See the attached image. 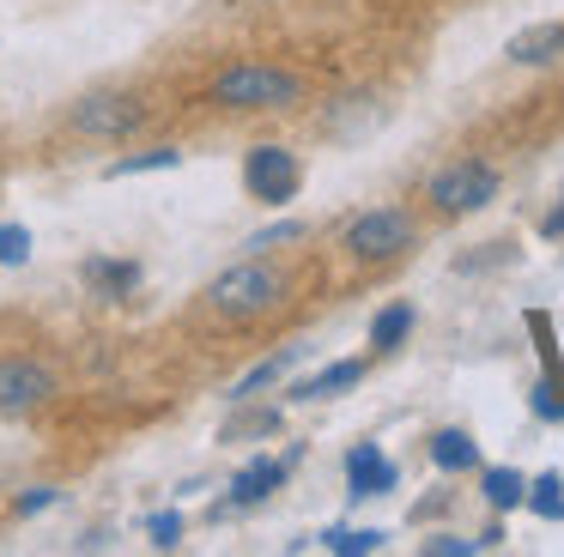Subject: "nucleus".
Wrapping results in <instances>:
<instances>
[{
	"mask_svg": "<svg viewBox=\"0 0 564 557\" xmlns=\"http://www.w3.org/2000/svg\"><path fill=\"white\" fill-rule=\"evenodd\" d=\"M176 164H183V152H176V145H152V152H134V157L104 164V176L122 182V176H152V170H176Z\"/></svg>",
	"mask_w": 564,
	"mask_h": 557,
	"instance_id": "nucleus-18",
	"label": "nucleus"
},
{
	"mask_svg": "<svg viewBox=\"0 0 564 557\" xmlns=\"http://www.w3.org/2000/svg\"><path fill=\"white\" fill-rule=\"evenodd\" d=\"M528 515L564 521V479H558V472H540V479H528Z\"/></svg>",
	"mask_w": 564,
	"mask_h": 557,
	"instance_id": "nucleus-20",
	"label": "nucleus"
},
{
	"mask_svg": "<svg viewBox=\"0 0 564 557\" xmlns=\"http://www.w3.org/2000/svg\"><path fill=\"white\" fill-rule=\"evenodd\" d=\"M304 351H310V346H285V351H273V358H261L249 375H237L231 394H225V400H231V406H237V400H261L268 387H280L285 375H292L297 363H304Z\"/></svg>",
	"mask_w": 564,
	"mask_h": 557,
	"instance_id": "nucleus-11",
	"label": "nucleus"
},
{
	"mask_svg": "<svg viewBox=\"0 0 564 557\" xmlns=\"http://www.w3.org/2000/svg\"><path fill=\"white\" fill-rule=\"evenodd\" d=\"M55 400V370L43 358H0V412L25 418V412Z\"/></svg>",
	"mask_w": 564,
	"mask_h": 557,
	"instance_id": "nucleus-7",
	"label": "nucleus"
},
{
	"mask_svg": "<svg viewBox=\"0 0 564 557\" xmlns=\"http://www.w3.org/2000/svg\"><path fill=\"white\" fill-rule=\"evenodd\" d=\"M79 278H86V291L91 297H128V291H140V261H122V254H86L79 261Z\"/></svg>",
	"mask_w": 564,
	"mask_h": 557,
	"instance_id": "nucleus-10",
	"label": "nucleus"
},
{
	"mask_svg": "<svg viewBox=\"0 0 564 557\" xmlns=\"http://www.w3.org/2000/svg\"><path fill=\"white\" fill-rule=\"evenodd\" d=\"M304 237H310L304 218H280V225H261L256 237L243 242V249H249V254H268V249H280V242H304Z\"/></svg>",
	"mask_w": 564,
	"mask_h": 557,
	"instance_id": "nucleus-22",
	"label": "nucleus"
},
{
	"mask_svg": "<svg viewBox=\"0 0 564 557\" xmlns=\"http://www.w3.org/2000/svg\"><path fill=\"white\" fill-rule=\"evenodd\" d=\"M213 103L237 109V116H256V109H292L304 103V79L292 67H273V61H237L213 79Z\"/></svg>",
	"mask_w": 564,
	"mask_h": 557,
	"instance_id": "nucleus-2",
	"label": "nucleus"
},
{
	"mask_svg": "<svg viewBox=\"0 0 564 557\" xmlns=\"http://www.w3.org/2000/svg\"><path fill=\"white\" fill-rule=\"evenodd\" d=\"M280 406H256V400H237V412L225 418V430H219V443H243V436H273L280 430Z\"/></svg>",
	"mask_w": 564,
	"mask_h": 557,
	"instance_id": "nucleus-17",
	"label": "nucleus"
},
{
	"mask_svg": "<svg viewBox=\"0 0 564 557\" xmlns=\"http://www.w3.org/2000/svg\"><path fill=\"white\" fill-rule=\"evenodd\" d=\"M322 545H328L334 557H365V551H382L389 533H382V527H328V533H322Z\"/></svg>",
	"mask_w": 564,
	"mask_h": 557,
	"instance_id": "nucleus-19",
	"label": "nucleus"
},
{
	"mask_svg": "<svg viewBox=\"0 0 564 557\" xmlns=\"http://www.w3.org/2000/svg\"><path fill=\"white\" fill-rule=\"evenodd\" d=\"M358 382H365V358H340V363H328V370L304 375V382L292 387V400H340L346 387H358Z\"/></svg>",
	"mask_w": 564,
	"mask_h": 557,
	"instance_id": "nucleus-15",
	"label": "nucleus"
},
{
	"mask_svg": "<svg viewBox=\"0 0 564 557\" xmlns=\"http://www.w3.org/2000/svg\"><path fill=\"white\" fill-rule=\"evenodd\" d=\"M503 55H510L516 67H552V61L564 55V24H528V31H516L510 43H503Z\"/></svg>",
	"mask_w": 564,
	"mask_h": 557,
	"instance_id": "nucleus-12",
	"label": "nucleus"
},
{
	"mask_svg": "<svg viewBox=\"0 0 564 557\" xmlns=\"http://www.w3.org/2000/svg\"><path fill=\"white\" fill-rule=\"evenodd\" d=\"M50 503H55V484H31V491L19 496L13 509H19V515H43V509H50Z\"/></svg>",
	"mask_w": 564,
	"mask_h": 557,
	"instance_id": "nucleus-27",
	"label": "nucleus"
},
{
	"mask_svg": "<svg viewBox=\"0 0 564 557\" xmlns=\"http://www.w3.org/2000/svg\"><path fill=\"white\" fill-rule=\"evenodd\" d=\"M25 261H31V230L0 218V266H25Z\"/></svg>",
	"mask_w": 564,
	"mask_h": 557,
	"instance_id": "nucleus-23",
	"label": "nucleus"
},
{
	"mask_svg": "<svg viewBox=\"0 0 564 557\" xmlns=\"http://www.w3.org/2000/svg\"><path fill=\"white\" fill-rule=\"evenodd\" d=\"M498 188H503L498 164H486V157H455V164H443L437 176L425 182V200L437 218H467V212L498 200Z\"/></svg>",
	"mask_w": 564,
	"mask_h": 557,
	"instance_id": "nucleus-4",
	"label": "nucleus"
},
{
	"mask_svg": "<svg viewBox=\"0 0 564 557\" xmlns=\"http://www.w3.org/2000/svg\"><path fill=\"white\" fill-rule=\"evenodd\" d=\"M413 327H419V309H413V303H401V297H394V303H382V309L370 315V351H377V358L401 351Z\"/></svg>",
	"mask_w": 564,
	"mask_h": 557,
	"instance_id": "nucleus-14",
	"label": "nucleus"
},
{
	"mask_svg": "<svg viewBox=\"0 0 564 557\" xmlns=\"http://www.w3.org/2000/svg\"><path fill=\"white\" fill-rule=\"evenodd\" d=\"M104 545H110V533H104V527H91L86 539H79V551H104Z\"/></svg>",
	"mask_w": 564,
	"mask_h": 557,
	"instance_id": "nucleus-29",
	"label": "nucleus"
},
{
	"mask_svg": "<svg viewBox=\"0 0 564 557\" xmlns=\"http://www.w3.org/2000/svg\"><path fill=\"white\" fill-rule=\"evenodd\" d=\"M413 242H419V218L406 212V206H370V212H358L352 225H346L340 249L352 254L358 266H389V261H401Z\"/></svg>",
	"mask_w": 564,
	"mask_h": 557,
	"instance_id": "nucleus-3",
	"label": "nucleus"
},
{
	"mask_svg": "<svg viewBox=\"0 0 564 557\" xmlns=\"http://www.w3.org/2000/svg\"><path fill=\"white\" fill-rule=\"evenodd\" d=\"M401 484V467L382 455V443H352L346 448V496L365 503V496H389Z\"/></svg>",
	"mask_w": 564,
	"mask_h": 557,
	"instance_id": "nucleus-9",
	"label": "nucleus"
},
{
	"mask_svg": "<svg viewBox=\"0 0 564 557\" xmlns=\"http://www.w3.org/2000/svg\"><path fill=\"white\" fill-rule=\"evenodd\" d=\"M243 188H249V200H261V206H285L304 188V164H297L292 145L261 140V145H249V157H243Z\"/></svg>",
	"mask_w": 564,
	"mask_h": 557,
	"instance_id": "nucleus-6",
	"label": "nucleus"
},
{
	"mask_svg": "<svg viewBox=\"0 0 564 557\" xmlns=\"http://www.w3.org/2000/svg\"><path fill=\"white\" fill-rule=\"evenodd\" d=\"M292 479V460H273V455H256L249 460V467H237L231 472V484H225V503H213V515H237V509H256V503H268L273 491H280V484Z\"/></svg>",
	"mask_w": 564,
	"mask_h": 557,
	"instance_id": "nucleus-8",
	"label": "nucleus"
},
{
	"mask_svg": "<svg viewBox=\"0 0 564 557\" xmlns=\"http://www.w3.org/2000/svg\"><path fill=\"white\" fill-rule=\"evenodd\" d=\"M285 291H292V278H285L273 261L249 254V261L225 266V273L200 291V303H207V315H219V321L237 327V321H261V315H273L285 303Z\"/></svg>",
	"mask_w": 564,
	"mask_h": 557,
	"instance_id": "nucleus-1",
	"label": "nucleus"
},
{
	"mask_svg": "<svg viewBox=\"0 0 564 557\" xmlns=\"http://www.w3.org/2000/svg\"><path fill=\"white\" fill-rule=\"evenodd\" d=\"M419 551L425 557H474V551H486V545L462 539V533H431V539H419Z\"/></svg>",
	"mask_w": 564,
	"mask_h": 557,
	"instance_id": "nucleus-24",
	"label": "nucleus"
},
{
	"mask_svg": "<svg viewBox=\"0 0 564 557\" xmlns=\"http://www.w3.org/2000/svg\"><path fill=\"white\" fill-rule=\"evenodd\" d=\"M498 261H510V242H486V254H462L455 273H486V266H498Z\"/></svg>",
	"mask_w": 564,
	"mask_h": 557,
	"instance_id": "nucleus-26",
	"label": "nucleus"
},
{
	"mask_svg": "<svg viewBox=\"0 0 564 557\" xmlns=\"http://www.w3.org/2000/svg\"><path fill=\"white\" fill-rule=\"evenodd\" d=\"M528 406H534L540 424H564V375H540L534 394H528Z\"/></svg>",
	"mask_w": 564,
	"mask_h": 557,
	"instance_id": "nucleus-21",
	"label": "nucleus"
},
{
	"mask_svg": "<svg viewBox=\"0 0 564 557\" xmlns=\"http://www.w3.org/2000/svg\"><path fill=\"white\" fill-rule=\"evenodd\" d=\"M540 237H546V242H558V237H564V206H552V212L540 218Z\"/></svg>",
	"mask_w": 564,
	"mask_h": 557,
	"instance_id": "nucleus-28",
	"label": "nucleus"
},
{
	"mask_svg": "<svg viewBox=\"0 0 564 557\" xmlns=\"http://www.w3.org/2000/svg\"><path fill=\"white\" fill-rule=\"evenodd\" d=\"M479 496L491 503V515L528 509V472H516V467H479Z\"/></svg>",
	"mask_w": 564,
	"mask_h": 557,
	"instance_id": "nucleus-16",
	"label": "nucleus"
},
{
	"mask_svg": "<svg viewBox=\"0 0 564 557\" xmlns=\"http://www.w3.org/2000/svg\"><path fill=\"white\" fill-rule=\"evenodd\" d=\"M479 545H503V521H486V527H479Z\"/></svg>",
	"mask_w": 564,
	"mask_h": 557,
	"instance_id": "nucleus-30",
	"label": "nucleus"
},
{
	"mask_svg": "<svg viewBox=\"0 0 564 557\" xmlns=\"http://www.w3.org/2000/svg\"><path fill=\"white\" fill-rule=\"evenodd\" d=\"M147 539L159 545V551H176V545H183V515H176V509L152 515V521H147Z\"/></svg>",
	"mask_w": 564,
	"mask_h": 557,
	"instance_id": "nucleus-25",
	"label": "nucleus"
},
{
	"mask_svg": "<svg viewBox=\"0 0 564 557\" xmlns=\"http://www.w3.org/2000/svg\"><path fill=\"white\" fill-rule=\"evenodd\" d=\"M425 455H431L437 472H479V443H474V430H462V424H449V430L431 436Z\"/></svg>",
	"mask_w": 564,
	"mask_h": 557,
	"instance_id": "nucleus-13",
	"label": "nucleus"
},
{
	"mask_svg": "<svg viewBox=\"0 0 564 557\" xmlns=\"http://www.w3.org/2000/svg\"><path fill=\"white\" fill-rule=\"evenodd\" d=\"M67 128L79 133V140H128V133L147 128V103H140L134 91H86L74 109H67Z\"/></svg>",
	"mask_w": 564,
	"mask_h": 557,
	"instance_id": "nucleus-5",
	"label": "nucleus"
}]
</instances>
